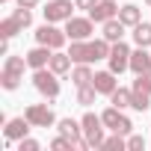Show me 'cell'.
I'll return each instance as SVG.
<instances>
[{
  "mask_svg": "<svg viewBox=\"0 0 151 151\" xmlns=\"http://www.w3.org/2000/svg\"><path fill=\"white\" fill-rule=\"evenodd\" d=\"M145 3H148V6H151V0H145Z\"/></svg>",
  "mask_w": 151,
  "mask_h": 151,
  "instance_id": "cell-33",
  "label": "cell"
},
{
  "mask_svg": "<svg viewBox=\"0 0 151 151\" xmlns=\"http://www.w3.org/2000/svg\"><path fill=\"white\" fill-rule=\"evenodd\" d=\"M89 50H92V62L107 59V56H110V50H113V42H107L104 36H101V39H89Z\"/></svg>",
  "mask_w": 151,
  "mask_h": 151,
  "instance_id": "cell-17",
  "label": "cell"
},
{
  "mask_svg": "<svg viewBox=\"0 0 151 151\" xmlns=\"http://www.w3.org/2000/svg\"><path fill=\"white\" fill-rule=\"evenodd\" d=\"M119 21H122L124 27H130V30H133V27L142 21V9H139L136 3H127V6H122V9H119Z\"/></svg>",
  "mask_w": 151,
  "mask_h": 151,
  "instance_id": "cell-15",
  "label": "cell"
},
{
  "mask_svg": "<svg viewBox=\"0 0 151 151\" xmlns=\"http://www.w3.org/2000/svg\"><path fill=\"white\" fill-rule=\"evenodd\" d=\"M50 148H53V151H71V148H74V142H71L68 136H62V133H59V136L50 142Z\"/></svg>",
  "mask_w": 151,
  "mask_h": 151,
  "instance_id": "cell-26",
  "label": "cell"
},
{
  "mask_svg": "<svg viewBox=\"0 0 151 151\" xmlns=\"http://www.w3.org/2000/svg\"><path fill=\"white\" fill-rule=\"evenodd\" d=\"M24 56H27V65L36 71V68H47V65H50V56H53V50H50L47 45H36V47H30Z\"/></svg>",
  "mask_w": 151,
  "mask_h": 151,
  "instance_id": "cell-11",
  "label": "cell"
},
{
  "mask_svg": "<svg viewBox=\"0 0 151 151\" xmlns=\"http://www.w3.org/2000/svg\"><path fill=\"white\" fill-rule=\"evenodd\" d=\"M92 68H89V62H77V68L71 71V80H74V86H89L92 83Z\"/></svg>",
  "mask_w": 151,
  "mask_h": 151,
  "instance_id": "cell-19",
  "label": "cell"
},
{
  "mask_svg": "<svg viewBox=\"0 0 151 151\" xmlns=\"http://www.w3.org/2000/svg\"><path fill=\"white\" fill-rule=\"evenodd\" d=\"M15 3H18V6H27V9H36L39 0H15Z\"/></svg>",
  "mask_w": 151,
  "mask_h": 151,
  "instance_id": "cell-31",
  "label": "cell"
},
{
  "mask_svg": "<svg viewBox=\"0 0 151 151\" xmlns=\"http://www.w3.org/2000/svg\"><path fill=\"white\" fill-rule=\"evenodd\" d=\"M116 77L119 74L116 71H95V77H92V86L98 89V95H113L116 89H119V83H116Z\"/></svg>",
  "mask_w": 151,
  "mask_h": 151,
  "instance_id": "cell-12",
  "label": "cell"
},
{
  "mask_svg": "<svg viewBox=\"0 0 151 151\" xmlns=\"http://www.w3.org/2000/svg\"><path fill=\"white\" fill-rule=\"evenodd\" d=\"M24 116L30 119L33 127H53V124H56V116H53V110H50L47 104H30V107L24 110Z\"/></svg>",
  "mask_w": 151,
  "mask_h": 151,
  "instance_id": "cell-6",
  "label": "cell"
},
{
  "mask_svg": "<svg viewBox=\"0 0 151 151\" xmlns=\"http://www.w3.org/2000/svg\"><path fill=\"white\" fill-rule=\"evenodd\" d=\"M68 56H71V62H92V50H89V42H83V39L71 42V47H68Z\"/></svg>",
  "mask_w": 151,
  "mask_h": 151,
  "instance_id": "cell-16",
  "label": "cell"
},
{
  "mask_svg": "<svg viewBox=\"0 0 151 151\" xmlns=\"http://www.w3.org/2000/svg\"><path fill=\"white\" fill-rule=\"evenodd\" d=\"M101 148H107V151H124L127 148V139L122 136V133H113V136H107L104 139V145Z\"/></svg>",
  "mask_w": 151,
  "mask_h": 151,
  "instance_id": "cell-25",
  "label": "cell"
},
{
  "mask_svg": "<svg viewBox=\"0 0 151 151\" xmlns=\"http://www.w3.org/2000/svg\"><path fill=\"white\" fill-rule=\"evenodd\" d=\"M68 42V36H65V30H56L50 21H45L39 30H36V45H47L50 50H59L62 45Z\"/></svg>",
  "mask_w": 151,
  "mask_h": 151,
  "instance_id": "cell-4",
  "label": "cell"
},
{
  "mask_svg": "<svg viewBox=\"0 0 151 151\" xmlns=\"http://www.w3.org/2000/svg\"><path fill=\"white\" fill-rule=\"evenodd\" d=\"M127 151H145V136L130 133V136H127Z\"/></svg>",
  "mask_w": 151,
  "mask_h": 151,
  "instance_id": "cell-27",
  "label": "cell"
},
{
  "mask_svg": "<svg viewBox=\"0 0 151 151\" xmlns=\"http://www.w3.org/2000/svg\"><path fill=\"white\" fill-rule=\"evenodd\" d=\"M24 68H30L27 56H6L3 71H0V86H3L6 92H15L21 86V80H24Z\"/></svg>",
  "mask_w": 151,
  "mask_h": 151,
  "instance_id": "cell-1",
  "label": "cell"
},
{
  "mask_svg": "<svg viewBox=\"0 0 151 151\" xmlns=\"http://www.w3.org/2000/svg\"><path fill=\"white\" fill-rule=\"evenodd\" d=\"M130 92H133V98H130V107H133V110H139V113H145V110L151 107V92H148L142 83H136V80H133Z\"/></svg>",
  "mask_w": 151,
  "mask_h": 151,
  "instance_id": "cell-13",
  "label": "cell"
},
{
  "mask_svg": "<svg viewBox=\"0 0 151 151\" xmlns=\"http://www.w3.org/2000/svg\"><path fill=\"white\" fill-rule=\"evenodd\" d=\"M133 42H136V47H151V24L139 21L133 27Z\"/></svg>",
  "mask_w": 151,
  "mask_h": 151,
  "instance_id": "cell-22",
  "label": "cell"
},
{
  "mask_svg": "<svg viewBox=\"0 0 151 151\" xmlns=\"http://www.w3.org/2000/svg\"><path fill=\"white\" fill-rule=\"evenodd\" d=\"M136 83H142V86L151 92V71H145V74H136Z\"/></svg>",
  "mask_w": 151,
  "mask_h": 151,
  "instance_id": "cell-29",
  "label": "cell"
},
{
  "mask_svg": "<svg viewBox=\"0 0 151 151\" xmlns=\"http://www.w3.org/2000/svg\"><path fill=\"white\" fill-rule=\"evenodd\" d=\"M130 98H133V92L130 89H116L113 95H110V101H113V107H119V110H124V107H130Z\"/></svg>",
  "mask_w": 151,
  "mask_h": 151,
  "instance_id": "cell-24",
  "label": "cell"
},
{
  "mask_svg": "<svg viewBox=\"0 0 151 151\" xmlns=\"http://www.w3.org/2000/svg\"><path fill=\"white\" fill-rule=\"evenodd\" d=\"M74 9H77V3H71V0H50V3H47L42 12H45V21L59 24V21L74 18Z\"/></svg>",
  "mask_w": 151,
  "mask_h": 151,
  "instance_id": "cell-5",
  "label": "cell"
},
{
  "mask_svg": "<svg viewBox=\"0 0 151 151\" xmlns=\"http://www.w3.org/2000/svg\"><path fill=\"white\" fill-rule=\"evenodd\" d=\"M104 39H107V42H122V39H124V24H122L119 18H110V21L104 24Z\"/></svg>",
  "mask_w": 151,
  "mask_h": 151,
  "instance_id": "cell-20",
  "label": "cell"
},
{
  "mask_svg": "<svg viewBox=\"0 0 151 151\" xmlns=\"http://www.w3.org/2000/svg\"><path fill=\"white\" fill-rule=\"evenodd\" d=\"M30 119L27 116H18V119H9L6 122V127H3V133H6V142H21L27 133H30Z\"/></svg>",
  "mask_w": 151,
  "mask_h": 151,
  "instance_id": "cell-9",
  "label": "cell"
},
{
  "mask_svg": "<svg viewBox=\"0 0 151 151\" xmlns=\"http://www.w3.org/2000/svg\"><path fill=\"white\" fill-rule=\"evenodd\" d=\"M21 30H24V24H21L15 15H9V18L0 21V39H12V36H18Z\"/></svg>",
  "mask_w": 151,
  "mask_h": 151,
  "instance_id": "cell-21",
  "label": "cell"
},
{
  "mask_svg": "<svg viewBox=\"0 0 151 151\" xmlns=\"http://www.w3.org/2000/svg\"><path fill=\"white\" fill-rule=\"evenodd\" d=\"M92 30H95V21H92V18H68V21H65V36H68L71 42H77V39L89 42Z\"/></svg>",
  "mask_w": 151,
  "mask_h": 151,
  "instance_id": "cell-8",
  "label": "cell"
},
{
  "mask_svg": "<svg viewBox=\"0 0 151 151\" xmlns=\"http://www.w3.org/2000/svg\"><path fill=\"white\" fill-rule=\"evenodd\" d=\"M130 71H133V74L151 71V53H148L145 47H136V50L130 53Z\"/></svg>",
  "mask_w": 151,
  "mask_h": 151,
  "instance_id": "cell-14",
  "label": "cell"
},
{
  "mask_svg": "<svg viewBox=\"0 0 151 151\" xmlns=\"http://www.w3.org/2000/svg\"><path fill=\"white\" fill-rule=\"evenodd\" d=\"M80 124H83V136H86L89 148H101L104 145V119L95 113H86L80 119Z\"/></svg>",
  "mask_w": 151,
  "mask_h": 151,
  "instance_id": "cell-3",
  "label": "cell"
},
{
  "mask_svg": "<svg viewBox=\"0 0 151 151\" xmlns=\"http://www.w3.org/2000/svg\"><path fill=\"white\" fill-rule=\"evenodd\" d=\"M56 77H59V74L50 71V68H36V71H33V86H36L45 98L53 101V98H59V80H56Z\"/></svg>",
  "mask_w": 151,
  "mask_h": 151,
  "instance_id": "cell-2",
  "label": "cell"
},
{
  "mask_svg": "<svg viewBox=\"0 0 151 151\" xmlns=\"http://www.w3.org/2000/svg\"><path fill=\"white\" fill-rule=\"evenodd\" d=\"M89 18L95 24H107L110 18H119V6H116V0H98V3L89 9Z\"/></svg>",
  "mask_w": 151,
  "mask_h": 151,
  "instance_id": "cell-10",
  "label": "cell"
},
{
  "mask_svg": "<svg viewBox=\"0 0 151 151\" xmlns=\"http://www.w3.org/2000/svg\"><path fill=\"white\" fill-rule=\"evenodd\" d=\"M0 3H9V0H0Z\"/></svg>",
  "mask_w": 151,
  "mask_h": 151,
  "instance_id": "cell-32",
  "label": "cell"
},
{
  "mask_svg": "<svg viewBox=\"0 0 151 151\" xmlns=\"http://www.w3.org/2000/svg\"><path fill=\"white\" fill-rule=\"evenodd\" d=\"M95 95H98V89L89 83V86H77V104L80 107H89V104H95Z\"/></svg>",
  "mask_w": 151,
  "mask_h": 151,
  "instance_id": "cell-23",
  "label": "cell"
},
{
  "mask_svg": "<svg viewBox=\"0 0 151 151\" xmlns=\"http://www.w3.org/2000/svg\"><path fill=\"white\" fill-rule=\"evenodd\" d=\"M74 3H77V9H86V12H89V9L98 3V0H74Z\"/></svg>",
  "mask_w": 151,
  "mask_h": 151,
  "instance_id": "cell-30",
  "label": "cell"
},
{
  "mask_svg": "<svg viewBox=\"0 0 151 151\" xmlns=\"http://www.w3.org/2000/svg\"><path fill=\"white\" fill-rule=\"evenodd\" d=\"M39 148H42V145H39L36 139H30V136H24V139L18 142V151H39Z\"/></svg>",
  "mask_w": 151,
  "mask_h": 151,
  "instance_id": "cell-28",
  "label": "cell"
},
{
  "mask_svg": "<svg viewBox=\"0 0 151 151\" xmlns=\"http://www.w3.org/2000/svg\"><path fill=\"white\" fill-rule=\"evenodd\" d=\"M130 53H133V50H130L124 42H113V50H110V56H107L110 71H116V74L127 71V68H130Z\"/></svg>",
  "mask_w": 151,
  "mask_h": 151,
  "instance_id": "cell-7",
  "label": "cell"
},
{
  "mask_svg": "<svg viewBox=\"0 0 151 151\" xmlns=\"http://www.w3.org/2000/svg\"><path fill=\"white\" fill-rule=\"evenodd\" d=\"M50 71H56L59 77L62 74H68L71 71V56L68 53H62V50H53V56H50V65H47Z\"/></svg>",
  "mask_w": 151,
  "mask_h": 151,
  "instance_id": "cell-18",
  "label": "cell"
}]
</instances>
